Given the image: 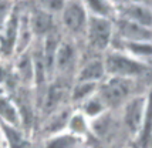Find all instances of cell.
<instances>
[{
  "label": "cell",
  "mask_w": 152,
  "mask_h": 148,
  "mask_svg": "<svg viewBox=\"0 0 152 148\" xmlns=\"http://www.w3.org/2000/svg\"><path fill=\"white\" fill-rule=\"evenodd\" d=\"M107 77H117L124 80H135L146 71L148 66L138 61L124 51L110 48L102 59Z\"/></svg>",
  "instance_id": "6da1fadb"
},
{
  "label": "cell",
  "mask_w": 152,
  "mask_h": 148,
  "mask_svg": "<svg viewBox=\"0 0 152 148\" xmlns=\"http://www.w3.org/2000/svg\"><path fill=\"white\" fill-rule=\"evenodd\" d=\"M134 81L117 78V77H105L98 84L97 94L105 104L107 108L124 106L132 97Z\"/></svg>",
  "instance_id": "7a4b0ae2"
},
{
  "label": "cell",
  "mask_w": 152,
  "mask_h": 148,
  "mask_svg": "<svg viewBox=\"0 0 152 148\" xmlns=\"http://www.w3.org/2000/svg\"><path fill=\"white\" fill-rule=\"evenodd\" d=\"M78 60V50L75 43L71 39H61L54 56L53 77H57L60 81L71 75L75 77L80 67Z\"/></svg>",
  "instance_id": "3957f363"
},
{
  "label": "cell",
  "mask_w": 152,
  "mask_h": 148,
  "mask_svg": "<svg viewBox=\"0 0 152 148\" xmlns=\"http://www.w3.org/2000/svg\"><path fill=\"white\" fill-rule=\"evenodd\" d=\"M114 34V20L88 16L84 37L90 47L97 51H108L113 46Z\"/></svg>",
  "instance_id": "277c9868"
},
{
  "label": "cell",
  "mask_w": 152,
  "mask_h": 148,
  "mask_svg": "<svg viewBox=\"0 0 152 148\" xmlns=\"http://www.w3.org/2000/svg\"><path fill=\"white\" fill-rule=\"evenodd\" d=\"M60 24L71 37L84 36L86 33L88 13L84 1H64L58 14Z\"/></svg>",
  "instance_id": "5b68a950"
},
{
  "label": "cell",
  "mask_w": 152,
  "mask_h": 148,
  "mask_svg": "<svg viewBox=\"0 0 152 148\" xmlns=\"http://www.w3.org/2000/svg\"><path fill=\"white\" fill-rule=\"evenodd\" d=\"M146 95H132L122 106V122L132 137H139L144 115H145Z\"/></svg>",
  "instance_id": "8992f818"
},
{
  "label": "cell",
  "mask_w": 152,
  "mask_h": 148,
  "mask_svg": "<svg viewBox=\"0 0 152 148\" xmlns=\"http://www.w3.org/2000/svg\"><path fill=\"white\" fill-rule=\"evenodd\" d=\"M19 23H20V9L14 4L13 12L10 13L6 23L0 29V57H14L16 53V43L19 34Z\"/></svg>",
  "instance_id": "52a82bcc"
},
{
  "label": "cell",
  "mask_w": 152,
  "mask_h": 148,
  "mask_svg": "<svg viewBox=\"0 0 152 148\" xmlns=\"http://www.w3.org/2000/svg\"><path fill=\"white\" fill-rule=\"evenodd\" d=\"M115 10H117L115 19H124L152 29V6L149 4L135 3V1H121L115 3Z\"/></svg>",
  "instance_id": "ba28073f"
},
{
  "label": "cell",
  "mask_w": 152,
  "mask_h": 148,
  "mask_svg": "<svg viewBox=\"0 0 152 148\" xmlns=\"http://www.w3.org/2000/svg\"><path fill=\"white\" fill-rule=\"evenodd\" d=\"M114 40L129 41V43H142V41H152V29L124 20L115 19L114 20Z\"/></svg>",
  "instance_id": "9c48e42d"
},
{
  "label": "cell",
  "mask_w": 152,
  "mask_h": 148,
  "mask_svg": "<svg viewBox=\"0 0 152 148\" xmlns=\"http://www.w3.org/2000/svg\"><path fill=\"white\" fill-rule=\"evenodd\" d=\"M54 19L56 16L47 13L40 6H36L33 10H28V21H30L34 40H43L44 37L56 32Z\"/></svg>",
  "instance_id": "30bf717a"
},
{
  "label": "cell",
  "mask_w": 152,
  "mask_h": 148,
  "mask_svg": "<svg viewBox=\"0 0 152 148\" xmlns=\"http://www.w3.org/2000/svg\"><path fill=\"white\" fill-rule=\"evenodd\" d=\"M14 75L23 87L31 88L34 87V63L30 50L23 54L16 56V64H14Z\"/></svg>",
  "instance_id": "8fae6325"
},
{
  "label": "cell",
  "mask_w": 152,
  "mask_h": 148,
  "mask_svg": "<svg viewBox=\"0 0 152 148\" xmlns=\"http://www.w3.org/2000/svg\"><path fill=\"white\" fill-rule=\"evenodd\" d=\"M107 77L102 59H91L81 64L75 74V81L99 84Z\"/></svg>",
  "instance_id": "7c38bea8"
},
{
  "label": "cell",
  "mask_w": 152,
  "mask_h": 148,
  "mask_svg": "<svg viewBox=\"0 0 152 148\" xmlns=\"http://www.w3.org/2000/svg\"><path fill=\"white\" fill-rule=\"evenodd\" d=\"M0 124L13 128H20L23 124L19 106L4 93H0Z\"/></svg>",
  "instance_id": "4fadbf2b"
},
{
  "label": "cell",
  "mask_w": 152,
  "mask_h": 148,
  "mask_svg": "<svg viewBox=\"0 0 152 148\" xmlns=\"http://www.w3.org/2000/svg\"><path fill=\"white\" fill-rule=\"evenodd\" d=\"M73 110L70 107H61L47 115V120L43 125V131L46 133V138L56 134H61L67 130V124Z\"/></svg>",
  "instance_id": "5bb4252c"
},
{
  "label": "cell",
  "mask_w": 152,
  "mask_h": 148,
  "mask_svg": "<svg viewBox=\"0 0 152 148\" xmlns=\"http://www.w3.org/2000/svg\"><path fill=\"white\" fill-rule=\"evenodd\" d=\"M115 41V40H114ZM119 47L117 50L124 51L144 64H149L152 61V41H142V43H129V41H118Z\"/></svg>",
  "instance_id": "9a60e30c"
},
{
  "label": "cell",
  "mask_w": 152,
  "mask_h": 148,
  "mask_svg": "<svg viewBox=\"0 0 152 148\" xmlns=\"http://www.w3.org/2000/svg\"><path fill=\"white\" fill-rule=\"evenodd\" d=\"M90 125H91L90 120H88L80 110H77V111H73L71 115H70V120H68L66 131L70 133L71 135H74V137L83 140V138L90 133V130H91Z\"/></svg>",
  "instance_id": "2e32d148"
},
{
  "label": "cell",
  "mask_w": 152,
  "mask_h": 148,
  "mask_svg": "<svg viewBox=\"0 0 152 148\" xmlns=\"http://www.w3.org/2000/svg\"><path fill=\"white\" fill-rule=\"evenodd\" d=\"M98 90V84L93 83H83V81H74L73 87L70 90V100L75 106H81L88 98H91Z\"/></svg>",
  "instance_id": "e0dca14e"
},
{
  "label": "cell",
  "mask_w": 152,
  "mask_h": 148,
  "mask_svg": "<svg viewBox=\"0 0 152 148\" xmlns=\"http://www.w3.org/2000/svg\"><path fill=\"white\" fill-rule=\"evenodd\" d=\"M84 6L87 9L88 16L115 20L117 10H115V3H113V1H98V0H95V1H84Z\"/></svg>",
  "instance_id": "ac0fdd59"
},
{
  "label": "cell",
  "mask_w": 152,
  "mask_h": 148,
  "mask_svg": "<svg viewBox=\"0 0 152 148\" xmlns=\"http://www.w3.org/2000/svg\"><path fill=\"white\" fill-rule=\"evenodd\" d=\"M83 140L71 135L70 133H61L51 137H47L44 141V148H78Z\"/></svg>",
  "instance_id": "d6986e66"
},
{
  "label": "cell",
  "mask_w": 152,
  "mask_h": 148,
  "mask_svg": "<svg viewBox=\"0 0 152 148\" xmlns=\"http://www.w3.org/2000/svg\"><path fill=\"white\" fill-rule=\"evenodd\" d=\"M78 110L86 115L90 121H93V120H95V118H98V117L105 114L108 108L105 107V104H104L102 100L98 97V94L95 93L91 98H88L86 103H83V104L80 106Z\"/></svg>",
  "instance_id": "ffe728a7"
},
{
  "label": "cell",
  "mask_w": 152,
  "mask_h": 148,
  "mask_svg": "<svg viewBox=\"0 0 152 148\" xmlns=\"http://www.w3.org/2000/svg\"><path fill=\"white\" fill-rule=\"evenodd\" d=\"M141 142L146 145L152 140V88L146 95V106H145V115H144V124L142 130L138 137Z\"/></svg>",
  "instance_id": "44dd1931"
},
{
  "label": "cell",
  "mask_w": 152,
  "mask_h": 148,
  "mask_svg": "<svg viewBox=\"0 0 152 148\" xmlns=\"http://www.w3.org/2000/svg\"><path fill=\"white\" fill-rule=\"evenodd\" d=\"M4 75H6V74H4V70H3V67L0 66V81L4 80Z\"/></svg>",
  "instance_id": "7402d4cb"
}]
</instances>
